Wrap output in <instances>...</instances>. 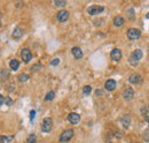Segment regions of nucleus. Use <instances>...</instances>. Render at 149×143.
<instances>
[{
  "instance_id": "obj_2",
  "label": "nucleus",
  "mask_w": 149,
  "mask_h": 143,
  "mask_svg": "<svg viewBox=\"0 0 149 143\" xmlns=\"http://www.w3.org/2000/svg\"><path fill=\"white\" fill-rule=\"evenodd\" d=\"M141 36V32L139 29H135V28H131L129 29L127 31V38L131 39V40H134V39H139Z\"/></svg>"
},
{
  "instance_id": "obj_10",
  "label": "nucleus",
  "mask_w": 149,
  "mask_h": 143,
  "mask_svg": "<svg viewBox=\"0 0 149 143\" xmlns=\"http://www.w3.org/2000/svg\"><path fill=\"white\" fill-rule=\"evenodd\" d=\"M116 86H117V83H116V81L112 80V79L107 80V82L104 83V88H106L108 91H114V90L116 89Z\"/></svg>"
},
{
  "instance_id": "obj_17",
  "label": "nucleus",
  "mask_w": 149,
  "mask_h": 143,
  "mask_svg": "<svg viewBox=\"0 0 149 143\" xmlns=\"http://www.w3.org/2000/svg\"><path fill=\"white\" fill-rule=\"evenodd\" d=\"M121 120H122L123 126H124L125 128H127V127H129V125H130V120H131V119H130V117H129V116H125V117H123Z\"/></svg>"
},
{
  "instance_id": "obj_19",
  "label": "nucleus",
  "mask_w": 149,
  "mask_h": 143,
  "mask_svg": "<svg viewBox=\"0 0 149 143\" xmlns=\"http://www.w3.org/2000/svg\"><path fill=\"white\" fill-rule=\"evenodd\" d=\"M54 96H55L54 91H49V92L45 96V101H46V102H49V101H52V99L54 98Z\"/></svg>"
},
{
  "instance_id": "obj_11",
  "label": "nucleus",
  "mask_w": 149,
  "mask_h": 143,
  "mask_svg": "<svg viewBox=\"0 0 149 143\" xmlns=\"http://www.w3.org/2000/svg\"><path fill=\"white\" fill-rule=\"evenodd\" d=\"M68 120H69V122H71L72 125H77V124L80 121V117H79V114H77V113H70V114L68 116Z\"/></svg>"
},
{
  "instance_id": "obj_28",
  "label": "nucleus",
  "mask_w": 149,
  "mask_h": 143,
  "mask_svg": "<svg viewBox=\"0 0 149 143\" xmlns=\"http://www.w3.org/2000/svg\"><path fill=\"white\" fill-rule=\"evenodd\" d=\"M6 140H7V138H6V136H1V139H0V143H5L6 142Z\"/></svg>"
},
{
  "instance_id": "obj_30",
  "label": "nucleus",
  "mask_w": 149,
  "mask_h": 143,
  "mask_svg": "<svg viewBox=\"0 0 149 143\" xmlns=\"http://www.w3.org/2000/svg\"><path fill=\"white\" fill-rule=\"evenodd\" d=\"M0 102H1V103H0L1 105H2V104H5V98H3L2 96H0Z\"/></svg>"
},
{
  "instance_id": "obj_29",
  "label": "nucleus",
  "mask_w": 149,
  "mask_h": 143,
  "mask_svg": "<svg viewBox=\"0 0 149 143\" xmlns=\"http://www.w3.org/2000/svg\"><path fill=\"white\" fill-rule=\"evenodd\" d=\"M95 95H96V96H101V95H102V91H101V90H96V91H95Z\"/></svg>"
},
{
  "instance_id": "obj_8",
  "label": "nucleus",
  "mask_w": 149,
  "mask_h": 143,
  "mask_svg": "<svg viewBox=\"0 0 149 143\" xmlns=\"http://www.w3.org/2000/svg\"><path fill=\"white\" fill-rule=\"evenodd\" d=\"M134 97V91L132 88H126L124 91H123V98L125 101H131L132 98Z\"/></svg>"
},
{
  "instance_id": "obj_1",
  "label": "nucleus",
  "mask_w": 149,
  "mask_h": 143,
  "mask_svg": "<svg viewBox=\"0 0 149 143\" xmlns=\"http://www.w3.org/2000/svg\"><path fill=\"white\" fill-rule=\"evenodd\" d=\"M142 57H144L142 51H141V50H135L134 52H132V54H131V57H130V62H131L132 65H135Z\"/></svg>"
},
{
  "instance_id": "obj_20",
  "label": "nucleus",
  "mask_w": 149,
  "mask_h": 143,
  "mask_svg": "<svg viewBox=\"0 0 149 143\" xmlns=\"http://www.w3.org/2000/svg\"><path fill=\"white\" fill-rule=\"evenodd\" d=\"M28 80H29V75L28 74H21L18 76V81L20 82H26Z\"/></svg>"
},
{
  "instance_id": "obj_7",
  "label": "nucleus",
  "mask_w": 149,
  "mask_h": 143,
  "mask_svg": "<svg viewBox=\"0 0 149 143\" xmlns=\"http://www.w3.org/2000/svg\"><path fill=\"white\" fill-rule=\"evenodd\" d=\"M21 57H22V60H23L25 64H28V62L31 60L32 54H31V52H30L28 49H23V50L21 51Z\"/></svg>"
},
{
  "instance_id": "obj_16",
  "label": "nucleus",
  "mask_w": 149,
  "mask_h": 143,
  "mask_svg": "<svg viewBox=\"0 0 149 143\" xmlns=\"http://www.w3.org/2000/svg\"><path fill=\"white\" fill-rule=\"evenodd\" d=\"M9 66H10V69L12 70H17L18 69V66H20V62H18V60L13 59V60H10Z\"/></svg>"
},
{
  "instance_id": "obj_13",
  "label": "nucleus",
  "mask_w": 149,
  "mask_h": 143,
  "mask_svg": "<svg viewBox=\"0 0 149 143\" xmlns=\"http://www.w3.org/2000/svg\"><path fill=\"white\" fill-rule=\"evenodd\" d=\"M71 52H72V54H74V57L76 58V59H80V58H83V51H81L78 46L72 47Z\"/></svg>"
},
{
  "instance_id": "obj_14",
  "label": "nucleus",
  "mask_w": 149,
  "mask_h": 143,
  "mask_svg": "<svg viewBox=\"0 0 149 143\" xmlns=\"http://www.w3.org/2000/svg\"><path fill=\"white\" fill-rule=\"evenodd\" d=\"M23 36V30L21 28H15V30L13 31V38L14 39H20Z\"/></svg>"
},
{
  "instance_id": "obj_9",
  "label": "nucleus",
  "mask_w": 149,
  "mask_h": 143,
  "mask_svg": "<svg viewBox=\"0 0 149 143\" xmlns=\"http://www.w3.org/2000/svg\"><path fill=\"white\" fill-rule=\"evenodd\" d=\"M110 57L114 61H119L122 59V52L119 49H114L111 52H110Z\"/></svg>"
},
{
  "instance_id": "obj_22",
  "label": "nucleus",
  "mask_w": 149,
  "mask_h": 143,
  "mask_svg": "<svg viewBox=\"0 0 149 143\" xmlns=\"http://www.w3.org/2000/svg\"><path fill=\"white\" fill-rule=\"evenodd\" d=\"M28 143H37V140H36V135H35V134H31V135H29V138H28Z\"/></svg>"
},
{
  "instance_id": "obj_6",
  "label": "nucleus",
  "mask_w": 149,
  "mask_h": 143,
  "mask_svg": "<svg viewBox=\"0 0 149 143\" xmlns=\"http://www.w3.org/2000/svg\"><path fill=\"white\" fill-rule=\"evenodd\" d=\"M56 18L60 22H66L69 18V12L68 10H64V9L59 10V13L56 14Z\"/></svg>"
},
{
  "instance_id": "obj_12",
  "label": "nucleus",
  "mask_w": 149,
  "mask_h": 143,
  "mask_svg": "<svg viewBox=\"0 0 149 143\" xmlns=\"http://www.w3.org/2000/svg\"><path fill=\"white\" fill-rule=\"evenodd\" d=\"M129 81H130L131 83H133V84H137V83H139V82L142 81V77H141L140 74H132V75L129 77Z\"/></svg>"
},
{
  "instance_id": "obj_23",
  "label": "nucleus",
  "mask_w": 149,
  "mask_h": 143,
  "mask_svg": "<svg viewBox=\"0 0 149 143\" xmlns=\"http://www.w3.org/2000/svg\"><path fill=\"white\" fill-rule=\"evenodd\" d=\"M8 75H9V73H8L7 70H5V69L1 70V80H2V81H3L5 79H8Z\"/></svg>"
},
{
  "instance_id": "obj_27",
  "label": "nucleus",
  "mask_w": 149,
  "mask_h": 143,
  "mask_svg": "<svg viewBox=\"0 0 149 143\" xmlns=\"http://www.w3.org/2000/svg\"><path fill=\"white\" fill-rule=\"evenodd\" d=\"M35 117H36V111H35V110H31V111H30V120L33 121Z\"/></svg>"
},
{
  "instance_id": "obj_18",
  "label": "nucleus",
  "mask_w": 149,
  "mask_h": 143,
  "mask_svg": "<svg viewBox=\"0 0 149 143\" xmlns=\"http://www.w3.org/2000/svg\"><path fill=\"white\" fill-rule=\"evenodd\" d=\"M54 3H55L56 7H63V6L67 5V1L66 0H55Z\"/></svg>"
},
{
  "instance_id": "obj_4",
  "label": "nucleus",
  "mask_w": 149,
  "mask_h": 143,
  "mask_svg": "<svg viewBox=\"0 0 149 143\" xmlns=\"http://www.w3.org/2000/svg\"><path fill=\"white\" fill-rule=\"evenodd\" d=\"M72 136H74V129H66L60 136V142H68L72 139Z\"/></svg>"
},
{
  "instance_id": "obj_21",
  "label": "nucleus",
  "mask_w": 149,
  "mask_h": 143,
  "mask_svg": "<svg viewBox=\"0 0 149 143\" xmlns=\"http://www.w3.org/2000/svg\"><path fill=\"white\" fill-rule=\"evenodd\" d=\"M91 91H92L91 86H85V87L83 88V92H84V95H88Z\"/></svg>"
},
{
  "instance_id": "obj_25",
  "label": "nucleus",
  "mask_w": 149,
  "mask_h": 143,
  "mask_svg": "<svg viewBox=\"0 0 149 143\" xmlns=\"http://www.w3.org/2000/svg\"><path fill=\"white\" fill-rule=\"evenodd\" d=\"M60 64V60L58 59V58H55V59H53L52 61H51V66H58Z\"/></svg>"
},
{
  "instance_id": "obj_24",
  "label": "nucleus",
  "mask_w": 149,
  "mask_h": 143,
  "mask_svg": "<svg viewBox=\"0 0 149 143\" xmlns=\"http://www.w3.org/2000/svg\"><path fill=\"white\" fill-rule=\"evenodd\" d=\"M127 16H129L131 20L134 18V10H133V8H130V9L127 10Z\"/></svg>"
},
{
  "instance_id": "obj_3",
  "label": "nucleus",
  "mask_w": 149,
  "mask_h": 143,
  "mask_svg": "<svg viewBox=\"0 0 149 143\" xmlns=\"http://www.w3.org/2000/svg\"><path fill=\"white\" fill-rule=\"evenodd\" d=\"M52 126H53V121L51 118H45L41 125V131L44 133H49L52 131Z\"/></svg>"
},
{
  "instance_id": "obj_5",
  "label": "nucleus",
  "mask_w": 149,
  "mask_h": 143,
  "mask_svg": "<svg viewBox=\"0 0 149 143\" xmlns=\"http://www.w3.org/2000/svg\"><path fill=\"white\" fill-rule=\"evenodd\" d=\"M104 10V7L103 6H98V5H94V6H91L88 7L87 9V13L89 15H96V14H100Z\"/></svg>"
},
{
  "instance_id": "obj_15",
  "label": "nucleus",
  "mask_w": 149,
  "mask_h": 143,
  "mask_svg": "<svg viewBox=\"0 0 149 143\" xmlns=\"http://www.w3.org/2000/svg\"><path fill=\"white\" fill-rule=\"evenodd\" d=\"M124 22H125V20H124V17H123V16H116V17L114 18V24H115L116 27H121V25H123V24H124Z\"/></svg>"
},
{
  "instance_id": "obj_31",
  "label": "nucleus",
  "mask_w": 149,
  "mask_h": 143,
  "mask_svg": "<svg viewBox=\"0 0 149 143\" xmlns=\"http://www.w3.org/2000/svg\"><path fill=\"white\" fill-rule=\"evenodd\" d=\"M146 17H147V18H149V13H147V15H146Z\"/></svg>"
},
{
  "instance_id": "obj_26",
  "label": "nucleus",
  "mask_w": 149,
  "mask_h": 143,
  "mask_svg": "<svg viewBox=\"0 0 149 143\" xmlns=\"http://www.w3.org/2000/svg\"><path fill=\"white\" fill-rule=\"evenodd\" d=\"M5 104H7V105L10 106V105L13 104V99H12L10 97H6V98H5Z\"/></svg>"
}]
</instances>
